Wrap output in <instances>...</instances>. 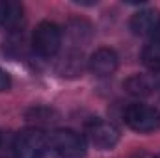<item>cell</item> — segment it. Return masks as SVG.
I'll list each match as a JSON object with an SVG mask.
<instances>
[{"mask_svg":"<svg viewBox=\"0 0 160 158\" xmlns=\"http://www.w3.org/2000/svg\"><path fill=\"white\" fill-rule=\"evenodd\" d=\"M88 136L91 143L101 149V151H110L118 145L119 141V130L114 123L102 121V119H93L88 126Z\"/></svg>","mask_w":160,"mask_h":158,"instance_id":"obj_5","label":"cell"},{"mask_svg":"<svg viewBox=\"0 0 160 158\" xmlns=\"http://www.w3.org/2000/svg\"><path fill=\"white\" fill-rule=\"evenodd\" d=\"M125 123L142 134L155 132L160 128V114L157 108H151L147 104H130L125 110Z\"/></svg>","mask_w":160,"mask_h":158,"instance_id":"obj_3","label":"cell"},{"mask_svg":"<svg viewBox=\"0 0 160 158\" xmlns=\"http://www.w3.org/2000/svg\"><path fill=\"white\" fill-rule=\"evenodd\" d=\"M157 36H158V39H160V30H158V34H157Z\"/></svg>","mask_w":160,"mask_h":158,"instance_id":"obj_18","label":"cell"},{"mask_svg":"<svg viewBox=\"0 0 160 158\" xmlns=\"http://www.w3.org/2000/svg\"><path fill=\"white\" fill-rule=\"evenodd\" d=\"M157 110H158V114H160V104H158V108H157Z\"/></svg>","mask_w":160,"mask_h":158,"instance_id":"obj_19","label":"cell"},{"mask_svg":"<svg viewBox=\"0 0 160 158\" xmlns=\"http://www.w3.org/2000/svg\"><path fill=\"white\" fill-rule=\"evenodd\" d=\"M47 149H48V138L38 126L24 128L22 132L15 134L17 158H39Z\"/></svg>","mask_w":160,"mask_h":158,"instance_id":"obj_2","label":"cell"},{"mask_svg":"<svg viewBox=\"0 0 160 158\" xmlns=\"http://www.w3.org/2000/svg\"><path fill=\"white\" fill-rule=\"evenodd\" d=\"M24 21V9L19 2H2V7H0V26L9 30V32H15L21 28Z\"/></svg>","mask_w":160,"mask_h":158,"instance_id":"obj_8","label":"cell"},{"mask_svg":"<svg viewBox=\"0 0 160 158\" xmlns=\"http://www.w3.org/2000/svg\"><path fill=\"white\" fill-rule=\"evenodd\" d=\"M155 86L157 84L153 80L143 77V75H132V77H128V78L125 80V84H123V87L127 89V93H130L132 97H147V95H151V91H153Z\"/></svg>","mask_w":160,"mask_h":158,"instance_id":"obj_9","label":"cell"},{"mask_svg":"<svg viewBox=\"0 0 160 158\" xmlns=\"http://www.w3.org/2000/svg\"><path fill=\"white\" fill-rule=\"evenodd\" d=\"M26 119L32 121V123H36V125H48V123L56 121V114L52 110H48V108L39 106V108H32L26 114Z\"/></svg>","mask_w":160,"mask_h":158,"instance_id":"obj_12","label":"cell"},{"mask_svg":"<svg viewBox=\"0 0 160 158\" xmlns=\"http://www.w3.org/2000/svg\"><path fill=\"white\" fill-rule=\"evenodd\" d=\"M155 84H157V87H160V77L157 80H155Z\"/></svg>","mask_w":160,"mask_h":158,"instance_id":"obj_17","label":"cell"},{"mask_svg":"<svg viewBox=\"0 0 160 158\" xmlns=\"http://www.w3.org/2000/svg\"><path fill=\"white\" fill-rule=\"evenodd\" d=\"M130 30L136 36H155L160 30V13L155 9H140L130 17Z\"/></svg>","mask_w":160,"mask_h":158,"instance_id":"obj_7","label":"cell"},{"mask_svg":"<svg viewBox=\"0 0 160 158\" xmlns=\"http://www.w3.org/2000/svg\"><path fill=\"white\" fill-rule=\"evenodd\" d=\"M88 65H89V71L95 77H110V75L116 73V69L119 65V58L112 48L102 47V48H97L89 56Z\"/></svg>","mask_w":160,"mask_h":158,"instance_id":"obj_6","label":"cell"},{"mask_svg":"<svg viewBox=\"0 0 160 158\" xmlns=\"http://www.w3.org/2000/svg\"><path fill=\"white\" fill-rule=\"evenodd\" d=\"M0 158H17V155H15V134L0 132Z\"/></svg>","mask_w":160,"mask_h":158,"instance_id":"obj_13","label":"cell"},{"mask_svg":"<svg viewBox=\"0 0 160 158\" xmlns=\"http://www.w3.org/2000/svg\"><path fill=\"white\" fill-rule=\"evenodd\" d=\"M50 149L60 158H84L88 145L78 132L71 128H58L48 138Z\"/></svg>","mask_w":160,"mask_h":158,"instance_id":"obj_1","label":"cell"},{"mask_svg":"<svg viewBox=\"0 0 160 158\" xmlns=\"http://www.w3.org/2000/svg\"><path fill=\"white\" fill-rule=\"evenodd\" d=\"M134 158H153V156H149V155H145V153H142V155H136Z\"/></svg>","mask_w":160,"mask_h":158,"instance_id":"obj_16","label":"cell"},{"mask_svg":"<svg viewBox=\"0 0 160 158\" xmlns=\"http://www.w3.org/2000/svg\"><path fill=\"white\" fill-rule=\"evenodd\" d=\"M39 158H60V156H58V155H56V153H54V151H52V153H50V151H48V149H47V151H45V153H43V155H41Z\"/></svg>","mask_w":160,"mask_h":158,"instance_id":"obj_15","label":"cell"},{"mask_svg":"<svg viewBox=\"0 0 160 158\" xmlns=\"http://www.w3.org/2000/svg\"><path fill=\"white\" fill-rule=\"evenodd\" d=\"M11 87V78H9V75L4 71V69H0V91H8Z\"/></svg>","mask_w":160,"mask_h":158,"instance_id":"obj_14","label":"cell"},{"mask_svg":"<svg viewBox=\"0 0 160 158\" xmlns=\"http://www.w3.org/2000/svg\"><path fill=\"white\" fill-rule=\"evenodd\" d=\"M60 45H62V32H60L58 24H54L50 21L39 22L38 28L34 30V36H32L34 50L39 56L50 58L60 50Z\"/></svg>","mask_w":160,"mask_h":158,"instance_id":"obj_4","label":"cell"},{"mask_svg":"<svg viewBox=\"0 0 160 158\" xmlns=\"http://www.w3.org/2000/svg\"><path fill=\"white\" fill-rule=\"evenodd\" d=\"M157 158H160V155H158V156H157Z\"/></svg>","mask_w":160,"mask_h":158,"instance_id":"obj_20","label":"cell"},{"mask_svg":"<svg viewBox=\"0 0 160 158\" xmlns=\"http://www.w3.org/2000/svg\"><path fill=\"white\" fill-rule=\"evenodd\" d=\"M84 69L82 54L80 52H67L60 62H58V73L62 77H77Z\"/></svg>","mask_w":160,"mask_h":158,"instance_id":"obj_10","label":"cell"},{"mask_svg":"<svg viewBox=\"0 0 160 158\" xmlns=\"http://www.w3.org/2000/svg\"><path fill=\"white\" fill-rule=\"evenodd\" d=\"M142 60H143V65L155 73H160V39L149 41L143 48V54H142Z\"/></svg>","mask_w":160,"mask_h":158,"instance_id":"obj_11","label":"cell"}]
</instances>
